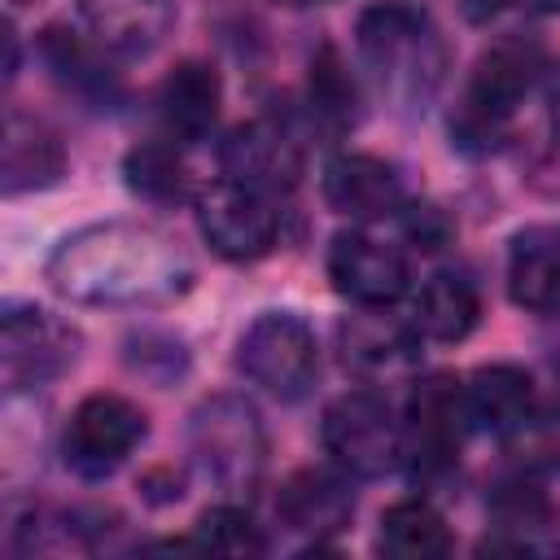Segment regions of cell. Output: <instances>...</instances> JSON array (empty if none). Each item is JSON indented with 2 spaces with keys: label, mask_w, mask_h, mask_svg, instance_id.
<instances>
[{
  "label": "cell",
  "mask_w": 560,
  "mask_h": 560,
  "mask_svg": "<svg viewBox=\"0 0 560 560\" xmlns=\"http://www.w3.org/2000/svg\"><path fill=\"white\" fill-rule=\"evenodd\" d=\"M52 293L79 306H171L192 289L188 254L149 223H88L44 262Z\"/></svg>",
  "instance_id": "cell-1"
},
{
  "label": "cell",
  "mask_w": 560,
  "mask_h": 560,
  "mask_svg": "<svg viewBox=\"0 0 560 560\" xmlns=\"http://www.w3.org/2000/svg\"><path fill=\"white\" fill-rule=\"evenodd\" d=\"M359 61L372 70L381 92L398 105H429L446 79V44L429 13L407 0H376L354 22Z\"/></svg>",
  "instance_id": "cell-2"
},
{
  "label": "cell",
  "mask_w": 560,
  "mask_h": 560,
  "mask_svg": "<svg viewBox=\"0 0 560 560\" xmlns=\"http://www.w3.org/2000/svg\"><path fill=\"white\" fill-rule=\"evenodd\" d=\"M188 451L206 481L223 494H249L267 464V429L249 398L214 394L188 416Z\"/></svg>",
  "instance_id": "cell-3"
},
{
  "label": "cell",
  "mask_w": 560,
  "mask_h": 560,
  "mask_svg": "<svg viewBox=\"0 0 560 560\" xmlns=\"http://www.w3.org/2000/svg\"><path fill=\"white\" fill-rule=\"evenodd\" d=\"M542 70H547V52L529 35H503L490 48H481L459 101V118L451 122V136L459 144H472V140L490 144L499 127L516 114V105L529 96Z\"/></svg>",
  "instance_id": "cell-4"
},
{
  "label": "cell",
  "mask_w": 560,
  "mask_h": 560,
  "mask_svg": "<svg viewBox=\"0 0 560 560\" xmlns=\"http://www.w3.org/2000/svg\"><path fill=\"white\" fill-rule=\"evenodd\" d=\"M319 442L346 477H385L402 464V420L372 389H350L324 407Z\"/></svg>",
  "instance_id": "cell-5"
},
{
  "label": "cell",
  "mask_w": 560,
  "mask_h": 560,
  "mask_svg": "<svg viewBox=\"0 0 560 560\" xmlns=\"http://www.w3.org/2000/svg\"><path fill=\"white\" fill-rule=\"evenodd\" d=\"M144 438H149V416L140 411V402L114 389H96L79 398V407L70 411L61 429V459L74 477L105 481L136 455Z\"/></svg>",
  "instance_id": "cell-6"
},
{
  "label": "cell",
  "mask_w": 560,
  "mask_h": 560,
  "mask_svg": "<svg viewBox=\"0 0 560 560\" xmlns=\"http://www.w3.org/2000/svg\"><path fill=\"white\" fill-rule=\"evenodd\" d=\"M236 368L280 402H298L311 394L319 376V346L302 315L262 311L236 341Z\"/></svg>",
  "instance_id": "cell-7"
},
{
  "label": "cell",
  "mask_w": 560,
  "mask_h": 560,
  "mask_svg": "<svg viewBox=\"0 0 560 560\" xmlns=\"http://www.w3.org/2000/svg\"><path fill=\"white\" fill-rule=\"evenodd\" d=\"M79 328L44 306L9 302L0 315V376L9 389H39L74 368L79 359Z\"/></svg>",
  "instance_id": "cell-8"
},
{
  "label": "cell",
  "mask_w": 560,
  "mask_h": 560,
  "mask_svg": "<svg viewBox=\"0 0 560 560\" xmlns=\"http://www.w3.org/2000/svg\"><path fill=\"white\" fill-rule=\"evenodd\" d=\"M464 398L451 372H433L416 381L402 416V464L416 481H438L455 468L464 442Z\"/></svg>",
  "instance_id": "cell-9"
},
{
  "label": "cell",
  "mask_w": 560,
  "mask_h": 560,
  "mask_svg": "<svg viewBox=\"0 0 560 560\" xmlns=\"http://www.w3.org/2000/svg\"><path fill=\"white\" fill-rule=\"evenodd\" d=\"M197 228L206 245L228 262H258L280 241V214L271 210L267 192L236 179H214L197 192Z\"/></svg>",
  "instance_id": "cell-10"
},
{
  "label": "cell",
  "mask_w": 560,
  "mask_h": 560,
  "mask_svg": "<svg viewBox=\"0 0 560 560\" xmlns=\"http://www.w3.org/2000/svg\"><path fill=\"white\" fill-rule=\"evenodd\" d=\"M219 171L223 179H236L258 192H293L302 184L306 158L289 127H280L276 118H249L223 136Z\"/></svg>",
  "instance_id": "cell-11"
},
{
  "label": "cell",
  "mask_w": 560,
  "mask_h": 560,
  "mask_svg": "<svg viewBox=\"0 0 560 560\" xmlns=\"http://www.w3.org/2000/svg\"><path fill=\"white\" fill-rule=\"evenodd\" d=\"M328 280L354 306H394L411 289V262L398 245L350 228L328 245Z\"/></svg>",
  "instance_id": "cell-12"
},
{
  "label": "cell",
  "mask_w": 560,
  "mask_h": 560,
  "mask_svg": "<svg viewBox=\"0 0 560 560\" xmlns=\"http://www.w3.org/2000/svg\"><path fill=\"white\" fill-rule=\"evenodd\" d=\"M341 363L363 381H394L420 363V332L407 319L385 315V306H359V315L337 328Z\"/></svg>",
  "instance_id": "cell-13"
},
{
  "label": "cell",
  "mask_w": 560,
  "mask_h": 560,
  "mask_svg": "<svg viewBox=\"0 0 560 560\" xmlns=\"http://www.w3.org/2000/svg\"><path fill=\"white\" fill-rule=\"evenodd\" d=\"M276 516L289 534L311 538L315 547L337 538L341 529H350L354 521V490L350 481L328 468H298L284 477L280 494H276Z\"/></svg>",
  "instance_id": "cell-14"
},
{
  "label": "cell",
  "mask_w": 560,
  "mask_h": 560,
  "mask_svg": "<svg viewBox=\"0 0 560 560\" xmlns=\"http://www.w3.org/2000/svg\"><path fill=\"white\" fill-rule=\"evenodd\" d=\"M35 52L39 61L48 66V74L70 92L79 96L83 105L92 109H114L122 101V79L118 70L105 61L109 48H101L96 39H83L79 31L70 26H44L39 39H35Z\"/></svg>",
  "instance_id": "cell-15"
},
{
  "label": "cell",
  "mask_w": 560,
  "mask_h": 560,
  "mask_svg": "<svg viewBox=\"0 0 560 560\" xmlns=\"http://www.w3.org/2000/svg\"><path fill=\"white\" fill-rule=\"evenodd\" d=\"M324 201L346 219H385L402 206V175L376 153H337L324 166Z\"/></svg>",
  "instance_id": "cell-16"
},
{
  "label": "cell",
  "mask_w": 560,
  "mask_h": 560,
  "mask_svg": "<svg viewBox=\"0 0 560 560\" xmlns=\"http://www.w3.org/2000/svg\"><path fill=\"white\" fill-rule=\"evenodd\" d=\"M153 105H158V122H162L166 140H175V144L201 140V136H210V127L219 118L223 79L210 61L188 57L166 70V79L153 92Z\"/></svg>",
  "instance_id": "cell-17"
},
{
  "label": "cell",
  "mask_w": 560,
  "mask_h": 560,
  "mask_svg": "<svg viewBox=\"0 0 560 560\" xmlns=\"http://www.w3.org/2000/svg\"><path fill=\"white\" fill-rule=\"evenodd\" d=\"M490 521H494V538H481L477 551H551L556 542L547 534L560 529V512L547 499V490L529 477H512L503 486H494L490 494Z\"/></svg>",
  "instance_id": "cell-18"
},
{
  "label": "cell",
  "mask_w": 560,
  "mask_h": 560,
  "mask_svg": "<svg viewBox=\"0 0 560 560\" xmlns=\"http://www.w3.org/2000/svg\"><path fill=\"white\" fill-rule=\"evenodd\" d=\"M66 175V144L52 127H44L39 118L9 109L4 114V158H0V184L4 197H22V192H39L52 188Z\"/></svg>",
  "instance_id": "cell-19"
},
{
  "label": "cell",
  "mask_w": 560,
  "mask_h": 560,
  "mask_svg": "<svg viewBox=\"0 0 560 560\" xmlns=\"http://www.w3.org/2000/svg\"><path fill=\"white\" fill-rule=\"evenodd\" d=\"M508 298L529 315L560 311V228L529 223L508 245Z\"/></svg>",
  "instance_id": "cell-20"
},
{
  "label": "cell",
  "mask_w": 560,
  "mask_h": 560,
  "mask_svg": "<svg viewBox=\"0 0 560 560\" xmlns=\"http://www.w3.org/2000/svg\"><path fill=\"white\" fill-rule=\"evenodd\" d=\"M79 13L92 39L118 57H149L175 22L171 0H79Z\"/></svg>",
  "instance_id": "cell-21"
},
{
  "label": "cell",
  "mask_w": 560,
  "mask_h": 560,
  "mask_svg": "<svg viewBox=\"0 0 560 560\" xmlns=\"http://www.w3.org/2000/svg\"><path fill=\"white\" fill-rule=\"evenodd\" d=\"M464 420L477 433H512L534 411V381L516 363H486L468 381H459Z\"/></svg>",
  "instance_id": "cell-22"
},
{
  "label": "cell",
  "mask_w": 560,
  "mask_h": 560,
  "mask_svg": "<svg viewBox=\"0 0 560 560\" xmlns=\"http://www.w3.org/2000/svg\"><path fill=\"white\" fill-rule=\"evenodd\" d=\"M481 319V293L468 276L459 271H438L420 284L416 302H411V324L424 341H464Z\"/></svg>",
  "instance_id": "cell-23"
},
{
  "label": "cell",
  "mask_w": 560,
  "mask_h": 560,
  "mask_svg": "<svg viewBox=\"0 0 560 560\" xmlns=\"http://www.w3.org/2000/svg\"><path fill=\"white\" fill-rule=\"evenodd\" d=\"M451 547L455 538L446 529V516L429 499H398L381 512L376 551L394 560H433V556H446Z\"/></svg>",
  "instance_id": "cell-24"
},
{
  "label": "cell",
  "mask_w": 560,
  "mask_h": 560,
  "mask_svg": "<svg viewBox=\"0 0 560 560\" xmlns=\"http://www.w3.org/2000/svg\"><path fill=\"white\" fill-rule=\"evenodd\" d=\"M127 188L149 206H184L192 197V171L175 140H140L122 158Z\"/></svg>",
  "instance_id": "cell-25"
},
{
  "label": "cell",
  "mask_w": 560,
  "mask_h": 560,
  "mask_svg": "<svg viewBox=\"0 0 560 560\" xmlns=\"http://www.w3.org/2000/svg\"><path fill=\"white\" fill-rule=\"evenodd\" d=\"M306 96H311V109L319 122L346 131L354 118H359V88L341 61V52L332 44H324L315 57H311V74H306Z\"/></svg>",
  "instance_id": "cell-26"
},
{
  "label": "cell",
  "mask_w": 560,
  "mask_h": 560,
  "mask_svg": "<svg viewBox=\"0 0 560 560\" xmlns=\"http://www.w3.org/2000/svg\"><path fill=\"white\" fill-rule=\"evenodd\" d=\"M192 538L210 556H262L267 551L262 525L241 503H214V508H206L197 516V525H192Z\"/></svg>",
  "instance_id": "cell-27"
},
{
  "label": "cell",
  "mask_w": 560,
  "mask_h": 560,
  "mask_svg": "<svg viewBox=\"0 0 560 560\" xmlns=\"http://www.w3.org/2000/svg\"><path fill=\"white\" fill-rule=\"evenodd\" d=\"M503 451L525 472H560V402L529 411L512 433H503Z\"/></svg>",
  "instance_id": "cell-28"
},
{
  "label": "cell",
  "mask_w": 560,
  "mask_h": 560,
  "mask_svg": "<svg viewBox=\"0 0 560 560\" xmlns=\"http://www.w3.org/2000/svg\"><path fill=\"white\" fill-rule=\"evenodd\" d=\"M402 228H407V236L420 245V249H442L446 241H451V219L438 210V206H407V214H402Z\"/></svg>",
  "instance_id": "cell-29"
},
{
  "label": "cell",
  "mask_w": 560,
  "mask_h": 560,
  "mask_svg": "<svg viewBox=\"0 0 560 560\" xmlns=\"http://www.w3.org/2000/svg\"><path fill=\"white\" fill-rule=\"evenodd\" d=\"M516 0H459V13L472 22V26H490L499 13H508Z\"/></svg>",
  "instance_id": "cell-30"
},
{
  "label": "cell",
  "mask_w": 560,
  "mask_h": 560,
  "mask_svg": "<svg viewBox=\"0 0 560 560\" xmlns=\"http://www.w3.org/2000/svg\"><path fill=\"white\" fill-rule=\"evenodd\" d=\"M547 114H551V127L560 136V66H551V74H547Z\"/></svg>",
  "instance_id": "cell-31"
},
{
  "label": "cell",
  "mask_w": 560,
  "mask_h": 560,
  "mask_svg": "<svg viewBox=\"0 0 560 560\" xmlns=\"http://www.w3.org/2000/svg\"><path fill=\"white\" fill-rule=\"evenodd\" d=\"M516 9H525V13H560V0H516Z\"/></svg>",
  "instance_id": "cell-32"
},
{
  "label": "cell",
  "mask_w": 560,
  "mask_h": 560,
  "mask_svg": "<svg viewBox=\"0 0 560 560\" xmlns=\"http://www.w3.org/2000/svg\"><path fill=\"white\" fill-rule=\"evenodd\" d=\"M4 79H18V31L9 26V66H4Z\"/></svg>",
  "instance_id": "cell-33"
},
{
  "label": "cell",
  "mask_w": 560,
  "mask_h": 560,
  "mask_svg": "<svg viewBox=\"0 0 560 560\" xmlns=\"http://www.w3.org/2000/svg\"><path fill=\"white\" fill-rule=\"evenodd\" d=\"M276 4H284V9H311V4H332V0H276Z\"/></svg>",
  "instance_id": "cell-34"
},
{
  "label": "cell",
  "mask_w": 560,
  "mask_h": 560,
  "mask_svg": "<svg viewBox=\"0 0 560 560\" xmlns=\"http://www.w3.org/2000/svg\"><path fill=\"white\" fill-rule=\"evenodd\" d=\"M31 4H39V0H9V9H31Z\"/></svg>",
  "instance_id": "cell-35"
}]
</instances>
